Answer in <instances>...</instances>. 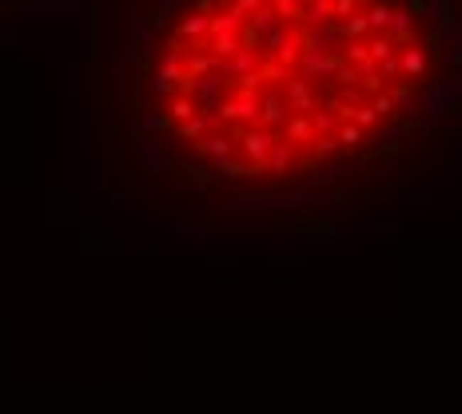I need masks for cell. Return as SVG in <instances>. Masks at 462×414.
<instances>
[{"instance_id": "obj_1", "label": "cell", "mask_w": 462, "mask_h": 414, "mask_svg": "<svg viewBox=\"0 0 462 414\" xmlns=\"http://www.w3.org/2000/svg\"><path fill=\"white\" fill-rule=\"evenodd\" d=\"M240 143H243V156L252 163H263L267 160V152H272V143H275V128H243L240 131Z\"/></svg>"}, {"instance_id": "obj_19", "label": "cell", "mask_w": 462, "mask_h": 414, "mask_svg": "<svg viewBox=\"0 0 462 414\" xmlns=\"http://www.w3.org/2000/svg\"><path fill=\"white\" fill-rule=\"evenodd\" d=\"M359 140H362V128H359V124H343V128H339V148H355Z\"/></svg>"}, {"instance_id": "obj_7", "label": "cell", "mask_w": 462, "mask_h": 414, "mask_svg": "<svg viewBox=\"0 0 462 414\" xmlns=\"http://www.w3.org/2000/svg\"><path fill=\"white\" fill-rule=\"evenodd\" d=\"M195 156H200V160H223V156H231V140L227 136H200V140H195Z\"/></svg>"}, {"instance_id": "obj_4", "label": "cell", "mask_w": 462, "mask_h": 414, "mask_svg": "<svg viewBox=\"0 0 462 414\" xmlns=\"http://www.w3.org/2000/svg\"><path fill=\"white\" fill-rule=\"evenodd\" d=\"M287 100L283 96H275V92H267V96H259V124L263 128H279L283 120H287Z\"/></svg>"}, {"instance_id": "obj_22", "label": "cell", "mask_w": 462, "mask_h": 414, "mask_svg": "<svg viewBox=\"0 0 462 414\" xmlns=\"http://www.w3.org/2000/svg\"><path fill=\"white\" fill-rule=\"evenodd\" d=\"M335 148H339V140H331V136H315V160H323V156H331Z\"/></svg>"}, {"instance_id": "obj_16", "label": "cell", "mask_w": 462, "mask_h": 414, "mask_svg": "<svg viewBox=\"0 0 462 414\" xmlns=\"http://www.w3.org/2000/svg\"><path fill=\"white\" fill-rule=\"evenodd\" d=\"M343 60H355V64L371 60V40H351V44H347V56H343Z\"/></svg>"}, {"instance_id": "obj_26", "label": "cell", "mask_w": 462, "mask_h": 414, "mask_svg": "<svg viewBox=\"0 0 462 414\" xmlns=\"http://www.w3.org/2000/svg\"><path fill=\"white\" fill-rule=\"evenodd\" d=\"M140 128L144 131H163V128H168V116H144Z\"/></svg>"}, {"instance_id": "obj_3", "label": "cell", "mask_w": 462, "mask_h": 414, "mask_svg": "<svg viewBox=\"0 0 462 414\" xmlns=\"http://www.w3.org/2000/svg\"><path fill=\"white\" fill-rule=\"evenodd\" d=\"M215 124H220V116H211V108H200L191 120L176 124V136H180V140H200V136H208Z\"/></svg>"}, {"instance_id": "obj_24", "label": "cell", "mask_w": 462, "mask_h": 414, "mask_svg": "<svg viewBox=\"0 0 462 414\" xmlns=\"http://www.w3.org/2000/svg\"><path fill=\"white\" fill-rule=\"evenodd\" d=\"M275 12H283V16H291V21H299V0H275Z\"/></svg>"}, {"instance_id": "obj_11", "label": "cell", "mask_w": 462, "mask_h": 414, "mask_svg": "<svg viewBox=\"0 0 462 414\" xmlns=\"http://www.w3.org/2000/svg\"><path fill=\"white\" fill-rule=\"evenodd\" d=\"M215 172L227 175V180H247V175H255V163L252 160H231V156H223V160H215Z\"/></svg>"}, {"instance_id": "obj_17", "label": "cell", "mask_w": 462, "mask_h": 414, "mask_svg": "<svg viewBox=\"0 0 462 414\" xmlns=\"http://www.w3.org/2000/svg\"><path fill=\"white\" fill-rule=\"evenodd\" d=\"M391 52H394V40H391V36H375V40H371V60H375V64L387 60Z\"/></svg>"}, {"instance_id": "obj_29", "label": "cell", "mask_w": 462, "mask_h": 414, "mask_svg": "<svg viewBox=\"0 0 462 414\" xmlns=\"http://www.w3.org/2000/svg\"><path fill=\"white\" fill-rule=\"evenodd\" d=\"M339 80H343V84H359V72L347 68V64H339Z\"/></svg>"}, {"instance_id": "obj_6", "label": "cell", "mask_w": 462, "mask_h": 414, "mask_svg": "<svg viewBox=\"0 0 462 414\" xmlns=\"http://www.w3.org/2000/svg\"><path fill=\"white\" fill-rule=\"evenodd\" d=\"M287 168H291V143H279V140L272 143V152H267V160H263V163H255V172H275V175H283Z\"/></svg>"}, {"instance_id": "obj_28", "label": "cell", "mask_w": 462, "mask_h": 414, "mask_svg": "<svg viewBox=\"0 0 462 414\" xmlns=\"http://www.w3.org/2000/svg\"><path fill=\"white\" fill-rule=\"evenodd\" d=\"M355 12V0H335V12L331 16H351Z\"/></svg>"}, {"instance_id": "obj_10", "label": "cell", "mask_w": 462, "mask_h": 414, "mask_svg": "<svg viewBox=\"0 0 462 414\" xmlns=\"http://www.w3.org/2000/svg\"><path fill=\"white\" fill-rule=\"evenodd\" d=\"M287 140H291V143H311L315 140V124H311L307 111H299V116L287 120Z\"/></svg>"}, {"instance_id": "obj_27", "label": "cell", "mask_w": 462, "mask_h": 414, "mask_svg": "<svg viewBox=\"0 0 462 414\" xmlns=\"http://www.w3.org/2000/svg\"><path fill=\"white\" fill-rule=\"evenodd\" d=\"M315 131H327V128H331V124H335V111L331 108H327V111H319V116H315Z\"/></svg>"}, {"instance_id": "obj_9", "label": "cell", "mask_w": 462, "mask_h": 414, "mask_svg": "<svg viewBox=\"0 0 462 414\" xmlns=\"http://www.w3.org/2000/svg\"><path fill=\"white\" fill-rule=\"evenodd\" d=\"M208 48H211V56H235V52L243 48V40H240V32H215V36H208Z\"/></svg>"}, {"instance_id": "obj_25", "label": "cell", "mask_w": 462, "mask_h": 414, "mask_svg": "<svg viewBox=\"0 0 462 414\" xmlns=\"http://www.w3.org/2000/svg\"><path fill=\"white\" fill-rule=\"evenodd\" d=\"M379 64H382V76H399V72H402L399 52H391V56H387V60H379Z\"/></svg>"}, {"instance_id": "obj_2", "label": "cell", "mask_w": 462, "mask_h": 414, "mask_svg": "<svg viewBox=\"0 0 462 414\" xmlns=\"http://www.w3.org/2000/svg\"><path fill=\"white\" fill-rule=\"evenodd\" d=\"M255 116H259V96H255V92H240L235 100H227L220 108V120H235V124L255 120Z\"/></svg>"}, {"instance_id": "obj_31", "label": "cell", "mask_w": 462, "mask_h": 414, "mask_svg": "<svg viewBox=\"0 0 462 414\" xmlns=\"http://www.w3.org/2000/svg\"><path fill=\"white\" fill-rule=\"evenodd\" d=\"M446 60H451V64H462V48H458L454 40H451V52H446Z\"/></svg>"}, {"instance_id": "obj_20", "label": "cell", "mask_w": 462, "mask_h": 414, "mask_svg": "<svg viewBox=\"0 0 462 414\" xmlns=\"http://www.w3.org/2000/svg\"><path fill=\"white\" fill-rule=\"evenodd\" d=\"M367 21H371V28H387V24H391V9H387V4H371Z\"/></svg>"}, {"instance_id": "obj_30", "label": "cell", "mask_w": 462, "mask_h": 414, "mask_svg": "<svg viewBox=\"0 0 462 414\" xmlns=\"http://www.w3.org/2000/svg\"><path fill=\"white\" fill-rule=\"evenodd\" d=\"M227 4H235V9H243V12H255L263 0H227Z\"/></svg>"}, {"instance_id": "obj_13", "label": "cell", "mask_w": 462, "mask_h": 414, "mask_svg": "<svg viewBox=\"0 0 462 414\" xmlns=\"http://www.w3.org/2000/svg\"><path fill=\"white\" fill-rule=\"evenodd\" d=\"M140 160H144V168H148V172H168V168H171L168 156H163V143H144Z\"/></svg>"}, {"instance_id": "obj_12", "label": "cell", "mask_w": 462, "mask_h": 414, "mask_svg": "<svg viewBox=\"0 0 462 414\" xmlns=\"http://www.w3.org/2000/svg\"><path fill=\"white\" fill-rule=\"evenodd\" d=\"M399 60H402V72H407L411 80H422V72H426V52L422 48H402Z\"/></svg>"}, {"instance_id": "obj_5", "label": "cell", "mask_w": 462, "mask_h": 414, "mask_svg": "<svg viewBox=\"0 0 462 414\" xmlns=\"http://www.w3.org/2000/svg\"><path fill=\"white\" fill-rule=\"evenodd\" d=\"M195 111H200V104L191 100V96H183V92H171V100H168V108H163V116H168V128H176V124L191 120Z\"/></svg>"}, {"instance_id": "obj_21", "label": "cell", "mask_w": 462, "mask_h": 414, "mask_svg": "<svg viewBox=\"0 0 462 414\" xmlns=\"http://www.w3.org/2000/svg\"><path fill=\"white\" fill-rule=\"evenodd\" d=\"M379 120H382V116L371 108V104H362V108H355V124H359V128H375Z\"/></svg>"}, {"instance_id": "obj_8", "label": "cell", "mask_w": 462, "mask_h": 414, "mask_svg": "<svg viewBox=\"0 0 462 414\" xmlns=\"http://www.w3.org/2000/svg\"><path fill=\"white\" fill-rule=\"evenodd\" d=\"M287 108L291 111H311L315 108V92L307 80H291L287 84Z\"/></svg>"}, {"instance_id": "obj_14", "label": "cell", "mask_w": 462, "mask_h": 414, "mask_svg": "<svg viewBox=\"0 0 462 414\" xmlns=\"http://www.w3.org/2000/svg\"><path fill=\"white\" fill-rule=\"evenodd\" d=\"M411 32H414V16L407 9L402 12H391V36L394 40H411Z\"/></svg>"}, {"instance_id": "obj_18", "label": "cell", "mask_w": 462, "mask_h": 414, "mask_svg": "<svg viewBox=\"0 0 462 414\" xmlns=\"http://www.w3.org/2000/svg\"><path fill=\"white\" fill-rule=\"evenodd\" d=\"M391 100H394V108H399V111H411L414 104H419V96H414L411 88H391Z\"/></svg>"}, {"instance_id": "obj_23", "label": "cell", "mask_w": 462, "mask_h": 414, "mask_svg": "<svg viewBox=\"0 0 462 414\" xmlns=\"http://www.w3.org/2000/svg\"><path fill=\"white\" fill-rule=\"evenodd\" d=\"M375 111H379V116H391L394 111V100H391V92H379V96H375V104H371Z\"/></svg>"}, {"instance_id": "obj_15", "label": "cell", "mask_w": 462, "mask_h": 414, "mask_svg": "<svg viewBox=\"0 0 462 414\" xmlns=\"http://www.w3.org/2000/svg\"><path fill=\"white\" fill-rule=\"evenodd\" d=\"M362 32H371V21H367V12H351V21L339 24V36H362Z\"/></svg>"}]
</instances>
